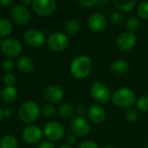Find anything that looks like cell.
<instances>
[{"label": "cell", "mask_w": 148, "mask_h": 148, "mask_svg": "<svg viewBox=\"0 0 148 148\" xmlns=\"http://www.w3.org/2000/svg\"><path fill=\"white\" fill-rule=\"evenodd\" d=\"M92 70V59L87 56H80L72 60L70 65V71L73 77L79 80L88 77Z\"/></svg>", "instance_id": "obj_1"}, {"label": "cell", "mask_w": 148, "mask_h": 148, "mask_svg": "<svg viewBox=\"0 0 148 148\" xmlns=\"http://www.w3.org/2000/svg\"><path fill=\"white\" fill-rule=\"evenodd\" d=\"M112 101L117 108L127 109L135 103L136 96L132 89L123 87L114 91L112 96Z\"/></svg>", "instance_id": "obj_2"}, {"label": "cell", "mask_w": 148, "mask_h": 148, "mask_svg": "<svg viewBox=\"0 0 148 148\" xmlns=\"http://www.w3.org/2000/svg\"><path fill=\"white\" fill-rule=\"evenodd\" d=\"M40 113L41 108H39L37 102L32 101L24 102L18 109V116L20 120L26 124H30L37 121Z\"/></svg>", "instance_id": "obj_3"}, {"label": "cell", "mask_w": 148, "mask_h": 148, "mask_svg": "<svg viewBox=\"0 0 148 148\" xmlns=\"http://www.w3.org/2000/svg\"><path fill=\"white\" fill-rule=\"evenodd\" d=\"M90 94L94 101L101 104L108 102V101L112 98V94L109 88L99 81L94 82V83L92 85L90 88Z\"/></svg>", "instance_id": "obj_4"}, {"label": "cell", "mask_w": 148, "mask_h": 148, "mask_svg": "<svg viewBox=\"0 0 148 148\" xmlns=\"http://www.w3.org/2000/svg\"><path fill=\"white\" fill-rule=\"evenodd\" d=\"M31 7L38 16L45 17L51 16L55 12L57 3L54 0H33Z\"/></svg>", "instance_id": "obj_5"}, {"label": "cell", "mask_w": 148, "mask_h": 148, "mask_svg": "<svg viewBox=\"0 0 148 148\" xmlns=\"http://www.w3.org/2000/svg\"><path fill=\"white\" fill-rule=\"evenodd\" d=\"M43 133L50 141H59L64 138L65 128L59 122L50 121L44 126Z\"/></svg>", "instance_id": "obj_6"}, {"label": "cell", "mask_w": 148, "mask_h": 148, "mask_svg": "<svg viewBox=\"0 0 148 148\" xmlns=\"http://www.w3.org/2000/svg\"><path fill=\"white\" fill-rule=\"evenodd\" d=\"M69 44V39L62 32H54L47 38V45L52 51L60 52L65 50Z\"/></svg>", "instance_id": "obj_7"}, {"label": "cell", "mask_w": 148, "mask_h": 148, "mask_svg": "<svg viewBox=\"0 0 148 148\" xmlns=\"http://www.w3.org/2000/svg\"><path fill=\"white\" fill-rule=\"evenodd\" d=\"M10 16L11 20L17 24H26L31 19V12L27 6L21 3L14 5L10 11Z\"/></svg>", "instance_id": "obj_8"}, {"label": "cell", "mask_w": 148, "mask_h": 148, "mask_svg": "<svg viewBox=\"0 0 148 148\" xmlns=\"http://www.w3.org/2000/svg\"><path fill=\"white\" fill-rule=\"evenodd\" d=\"M2 52L8 57H17L22 51L21 42L14 37H7L3 40L1 45Z\"/></svg>", "instance_id": "obj_9"}, {"label": "cell", "mask_w": 148, "mask_h": 148, "mask_svg": "<svg viewBox=\"0 0 148 148\" xmlns=\"http://www.w3.org/2000/svg\"><path fill=\"white\" fill-rule=\"evenodd\" d=\"M23 39L27 45L33 48H38L44 43L45 36L39 29H30L24 33Z\"/></svg>", "instance_id": "obj_10"}, {"label": "cell", "mask_w": 148, "mask_h": 148, "mask_svg": "<svg viewBox=\"0 0 148 148\" xmlns=\"http://www.w3.org/2000/svg\"><path fill=\"white\" fill-rule=\"evenodd\" d=\"M137 42V37L134 33L132 32H123L116 39L115 45L116 48L120 51H129L132 49Z\"/></svg>", "instance_id": "obj_11"}, {"label": "cell", "mask_w": 148, "mask_h": 148, "mask_svg": "<svg viewBox=\"0 0 148 148\" xmlns=\"http://www.w3.org/2000/svg\"><path fill=\"white\" fill-rule=\"evenodd\" d=\"M44 135L43 130L36 125H30L24 127L22 133L23 140L28 144L38 143Z\"/></svg>", "instance_id": "obj_12"}, {"label": "cell", "mask_w": 148, "mask_h": 148, "mask_svg": "<svg viewBox=\"0 0 148 148\" xmlns=\"http://www.w3.org/2000/svg\"><path fill=\"white\" fill-rule=\"evenodd\" d=\"M71 129L75 135L79 137L86 136L91 131V125L89 121L82 116H77L72 119L71 123Z\"/></svg>", "instance_id": "obj_13"}, {"label": "cell", "mask_w": 148, "mask_h": 148, "mask_svg": "<svg viewBox=\"0 0 148 148\" xmlns=\"http://www.w3.org/2000/svg\"><path fill=\"white\" fill-rule=\"evenodd\" d=\"M87 25L94 32H102L107 28V19L102 14L94 13L88 17Z\"/></svg>", "instance_id": "obj_14"}, {"label": "cell", "mask_w": 148, "mask_h": 148, "mask_svg": "<svg viewBox=\"0 0 148 148\" xmlns=\"http://www.w3.org/2000/svg\"><path fill=\"white\" fill-rule=\"evenodd\" d=\"M45 101L50 103H56L61 101L64 97V90L58 85H50L43 92Z\"/></svg>", "instance_id": "obj_15"}, {"label": "cell", "mask_w": 148, "mask_h": 148, "mask_svg": "<svg viewBox=\"0 0 148 148\" xmlns=\"http://www.w3.org/2000/svg\"><path fill=\"white\" fill-rule=\"evenodd\" d=\"M87 116L89 120L96 124L102 123L106 118V113L100 105H92L87 109Z\"/></svg>", "instance_id": "obj_16"}, {"label": "cell", "mask_w": 148, "mask_h": 148, "mask_svg": "<svg viewBox=\"0 0 148 148\" xmlns=\"http://www.w3.org/2000/svg\"><path fill=\"white\" fill-rule=\"evenodd\" d=\"M130 69L129 63L126 60L118 59L113 61L110 64V70L113 74L117 75H126Z\"/></svg>", "instance_id": "obj_17"}, {"label": "cell", "mask_w": 148, "mask_h": 148, "mask_svg": "<svg viewBox=\"0 0 148 148\" xmlns=\"http://www.w3.org/2000/svg\"><path fill=\"white\" fill-rule=\"evenodd\" d=\"M2 101L6 104L13 103L17 98V90L13 86H6L0 93Z\"/></svg>", "instance_id": "obj_18"}, {"label": "cell", "mask_w": 148, "mask_h": 148, "mask_svg": "<svg viewBox=\"0 0 148 148\" xmlns=\"http://www.w3.org/2000/svg\"><path fill=\"white\" fill-rule=\"evenodd\" d=\"M17 66L21 72L30 73L34 70L35 64L31 58L28 56H20L17 60Z\"/></svg>", "instance_id": "obj_19"}, {"label": "cell", "mask_w": 148, "mask_h": 148, "mask_svg": "<svg viewBox=\"0 0 148 148\" xmlns=\"http://www.w3.org/2000/svg\"><path fill=\"white\" fill-rule=\"evenodd\" d=\"M58 114L66 120L69 119H73L74 117V114H75V110L73 108V107L69 104V103H63L58 107Z\"/></svg>", "instance_id": "obj_20"}, {"label": "cell", "mask_w": 148, "mask_h": 148, "mask_svg": "<svg viewBox=\"0 0 148 148\" xmlns=\"http://www.w3.org/2000/svg\"><path fill=\"white\" fill-rule=\"evenodd\" d=\"M18 141L14 135L7 134L0 140V148H17Z\"/></svg>", "instance_id": "obj_21"}, {"label": "cell", "mask_w": 148, "mask_h": 148, "mask_svg": "<svg viewBox=\"0 0 148 148\" xmlns=\"http://www.w3.org/2000/svg\"><path fill=\"white\" fill-rule=\"evenodd\" d=\"M113 5L118 9L120 10V11H123V12H128V11H131L135 4H136V1L135 0H133V1H121V0H115L113 2Z\"/></svg>", "instance_id": "obj_22"}, {"label": "cell", "mask_w": 148, "mask_h": 148, "mask_svg": "<svg viewBox=\"0 0 148 148\" xmlns=\"http://www.w3.org/2000/svg\"><path fill=\"white\" fill-rule=\"evenodd\" d=\"M12 31V23L11 22L5 18L0 17V37L8 36Z\"/></svg>", "instance_id": "obj_23"}, {"label": "cell", "mask_w": 148, "mask_h": 148, "mask_svg": "<svg viewBox=\"0 0 148 148\" xmlns=\"http://www.w3.org/2000/svg\"><path fill=\"white\" fill-rule=\"evenodd\" d=\"M81 28L80 23L77 19H70L65 24V31L71 36H74L79 32Z\"/></svg>", "instance_id": "obj_24"}, {"label": "cell", "mask_w": 148, "mask_h": 148, "mask_svg": "<svg viewBox=\"0 0 148 148\" xmlns=\"http://www.w3.org/2000/svg\"><path fill=\"white\" fill-rule=\"evenodd\" d=\"M140 27V20L135 16H131L126 21V28L128 32L134 33Z\"/></svg>", "instance_id": "obj_25"}, {"label": "cell", "mask_w": 148, "mask_h": 148, "mask_svg": "<svg viewBox=\"0 0 148 148\" xmlns=\"http://www.w3.org/2000/svg\"><path fill=\"white\" fill-rule=\"evenodd\" d=\"M41 114L44 118L50 119L52 118L57 114V109L51 104H44L41 108Z\"/></svg>", "instance_id": "obj_26"}, {"label": "cell", "mask_w": 148, "mask_h": 148, "mask_svg": "<svg viewBox=\"0 0 148 148\" xmlns=\"http://www.w3.org/2000/svg\"><path fill=\"white\" fill-rule=\"evenodd\" d=\"M136 107L137 109L142 113H147L148 112V95H145L140 96L136 101Z\"/></svg>", "instance_id": "obj_27"}, {"label": "cell", "mask_w": 148, "mask_h": 148, "mask_svg": "<svg viewBox=\"0 0 148 148\" xmlns=\"http://www.w3.org/2000/svg\"><path fill=\"white\" fill-rule=\"evenodd\" d=\"M137 13L142 19H148V1H142L138 4Z\"/></svg>", "instance_id": "obj_28"}, {"label": "cell", "mask_w": 148, "mask_h": 148, "mask_svg": "<svg viewBox=\"0 0 148 148\" xmlns=\"http://www.w3.org/2000/svg\"><path fill=\"white\" fill-rule=\"evenodd\" d=\"M125 118L128 122H135L139 118V113L136 109L130 108L125 111Z\"/></svg>", "instance_id": "obj_29"}, {"label": "cell", "mask_w": 148, "mask_h": 148, "mask_svg": "<svg viewBox=\"0 0 148 148\" xmlns=\"http://www.w3.org/2000/svg\"><path fill=\"white\" fill-rule=\"evenodd\" d=\"M110 20H111L112 23H113L115 25L121 24L124 22V20H125V16H124V14L122 12L116 11V12H113L111 15Z\"/></svg>", "instance_id": "obj_30"}, {"label": "cell", "mask_w": 148, "mask_h": 148, "mask_svg": "<svg viewBox=\"0 0 148 148\" xmlns=\"http://www.w3.org/2000/svg\"><path fill=\"white\" fill-rule=\"evenodd\" d=\"M15 67V62L12 59H6L3 62L2 68L4 71H7L8 73H10L14 69Z\"/></svg>", "instance_id": "obj_31"}, {"label": "cell", "mask_w": 148, "mask_h": 148, "mask_svg": "<svg viewBox=\"0 0 148 148\" xmlns=\"http://www.w3.org/2000/svg\"><path fill=\"white\" fill-rule=\"evenodd\" d=\"M3 81L7 86H13L16 82V77L12 73H7L3 75Z\"/></svg>", "instance_id": "obj_32"}, {"label": "cell", "mask_w": 148, "mask_h": 148, "mask_svg": "<svg viewBox=\"0 0 148 148\" xmlns=\"http://www.w3.org/2000/svg\"><path fill=\"white\" fill-rule=\"evenodd\" d=\"M78 3L80 4L82 7L90 8V7H93L97 3H99V1L98 0H79V1H78Z\"/></svg>", "instance_id": "obj_33"}, {"label": "cell", "mask_w": 148, "mask_h": 148, "mask_svg": "<svg viewBox=\"0 0 148 148\" xmlns=\"http://www.w3.org/2000/svg\"><path fill=\"white\" fill-rule=\"evenodd\" d=\"M78 148H99V146L97 145V143H95L94 141L92 140H87L83 142L82 144H80Z\"/></svg>", "instance_id": "obj_34"}, {"label": "cell", "mask_w": 148, "mask_h": 148, "mask_svg": "<svg viewBox=\"0 0 148 148\" xmlns=\"http://www.w3.org/2000/svg\"><path fill=\"white\" fill-rule=\"evenodd\" d=\"M65 142H66V145L67 146H70V147H72V145H74L76 143V137H75V135L69 134L66 137V139H65Z\"/></svg>", "instance_id": "obj_35"}, {"label": "cell", "mask_w": 148, "mask_h": 148, "mask_svg": "<svg viewBox=\"0 0 148 148\" xmlns=\"http://www.w3.org/2000/svg\"><path fill=\"white\" fill-rule=\"evenodd\" d=\"M38 148H56L55 145L51 142V141H44L41 144H39V146L38 147Z\"/></svg>", "instance_id": "obj_36"}, {"label": "cell", "mask_w": 148, "mask_h": 148, "mask_svg": "<svg viewBox=\"0 0 148 148\" xmlns=\"http://www.w3.org/2000/svg\"><path fill=\"white\" fill-rule=\"evenodd\" d=\"M0 4H2L4 7H9L13 4L12 0H0Z\"/></svg>", "instance_id": "obj_37"}, {"label": "cell", "mask_w": 148, "mask_h": 148, "mask_svg": "<svg viewBox=\"0 0 148 148\" xmlns=\"http://www.w3.org/2000/svg\"><path fill=\"white\" fill-rule=\"evenodd\" d=\"M11 115H12L11 109H10L9 108H6L3 109V116L5 118H10V117H11Z\"/></svg>", "instance_id": "obj_38"}, {"label": "cell", "mask_w": 148, "mask_h": 148, "mask_svg": "<svg viewBox=\"0 0 148 148\" xmlns=\"http://www.w3.org/2000/svg\"><path fill=\"white\" fill-rule=\"evenodd\" d=\"M20 3H21V4L26 6V5H28V4H31L32 1H31V0H22Z\"/></svg>", "instance_id": "obj_39"}, {"label": "cell", "mask_w": 148, "mask_h": 148, "mask_svg": "<svg viewBox=\"0 0 148 148\" xmlns=\"http://www.w3.org/2000/svg\"><path fill=\"white\" fill-rule=\"evenodd\" d=\"M3 109H2V108L0 107V121L3 119Z\"/></svg>", "instance_id": "obj_40"}, {"label": "cell", "mask_w": 148, "mask_h": 148, "mask_svg": "<svg viewBox=\"0 0 148 148\" xmlns=\"http://www.w3.org/2000/svg\"><path fill=\"white\" fill-rule=\"evenodd\" d=\"M108 3H109V1H99V3H100V4H103V5H106V4H108Z\"/></svg>", "instance_id": "obj_41"}, {"label": "cell", "mask_w": 148, "mask_h": 148, "mask_svg": "<svg viewBox=\"0 0 148 148\" xmlns=\"http://www.w3.org/2000/svg\"><path fill=\"white\" fill-rule=\"evenodd\" d=\"M59 148H72V147H70V146H67L66 144L65 145H63V146H61Z\"/></svg>", "instance_id": "obj_42"}, {"label": "cell", "mask_w": 148, "mask_h": 148, "mask_svg": "<svg viewBox=\"0 0 148 148\" xmlns=\"http://www.w3.org/2000/svg\"><path fill=\"white\" fill-rule=\"evenodd\" d=\"M103 148H116V147H115L114 146H111V145H110V146H106V147H104Z\"/></svg>", "instance_id": "obj_43"}, {"label": "cell", "mask_w": 148, "mask_h": 148, "mask_svg": "<svg viewBox=\"0 0 148 148\" xmlns=\"http://www.w3.org/2000/svg\"><path fill=\"white\" fill-rule=\"evenodd\" d=\"M2 42H3V40H2V37H0V47L2 45Z\"/></svg>", "instance_id": "obj_44"}]
</instances>
